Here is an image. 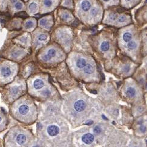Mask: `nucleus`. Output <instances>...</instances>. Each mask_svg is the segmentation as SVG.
I'll list each match as a JSON object with an SVG mask.
<instances>
[{"mask_svg":"<svg viewBox=\"0 0 147 147\" xmlns=\"http://www.w3.org/2000/svg\"><path fill=\"white\" fill-rule=\"evenodd\" d=\"M9 113L13 119L25 124L32 123L36 118L34 103L30 98L24 97L16 100L10 105Z\"/></svg>","mask_w":147,"mask_h":147,"instance_id":"nucleus-1","label":"nucleus"},{"mask_svg":"<svg viewBox=\"0 0 147 147\" xmlns=\"http://www.w3.org/2000/svg\"><path fill=\"white\" fill-rule=\"evenodd\" d=\"M31 135L21 126L11 127L4 137L3 147H28Z\"/></svg>","mask_w":147,"mask_h":147,"instance_id":"nucleus-2","label":"nucleus"},{"mask_svg":"<svg viewBox=\"0 0 147 147\" xmlns=\"http://www.w3.org/2000/svg\"><path fill=\"white\" fill-rule=\"evenodd\" d=\"M25 91V85L23 82H16L10 84L4 89L3 94L4 102L11 105L22 96Z\"/></svg>","mask_w":147,"mask_h":147,"instance_id":"nucleus-3","label":"nucleus"},{"mask_svg":"<svg viewBox=\"0 0 147 147\" xmlns=\"http://www.w3.org/2000/svg\"><path fill=\"white\" fill-rule=\"evenodd\" d=\"M14 65L8 63L0 65V85L8 84L15 75Z\"/></svg>","mask_w":147,"mask_h":147,"instance_id":"nucleus-4","label":"nucleus"},{"mask_svg":"<svg viewBox=\"0 0 147 147\" xmlns=\"http://www.w3.org/2000/svg\"><path fill=\"white\" fill-rule=\"evenodd\" d=\"M10 123L9 117L4 109H0V133L8 128Z\"/></svg>","mask_w":147,"mask_h":147,"instance_id":"nucleus-5","label":"nucleus"},{"mask_svg":"<svg viewBox=\"0 0 147 147\" xmlns=\"http://www.w3.org/2000/svg\"><path fill=\"white\" fill-rule=\"evenodd\" d=\"M45 85L43 80L40 78H36L32 83V87L34 90H40L43 88Z\"/></svg>","mask_w":147,"mask_h":147,"instance_id":"nucleus-6","label":"nucleus"},{"mask_svg":"<svg viewBox=\"0 0 147 147\" xmlns=\"http://www.w3.org/2000/svg\"><path fill=\"white\" fill-rule=\"evenodd\" d=\"M74 109L78 112L84 111L86 108V103L83 100H78L74 104Z\"/></svg>","mask_w":147,"mask_h":147,"instance_id":"nucleus-7","label":"nucleus"},{"mask_svg":"<svg viewBox=\"0 0 147 147\" xmlns=\"http://www.w3.org/2000/svg\"><path fill=\"white\" fill-rule=\"evenodd\" d=\"M57 54V50L55 48H50L43 55V59L45 61H48V60L55 57Z\"/></svg>","mask_w":147,"mask_h":147,"instance_id":"nucleus-8","label":"nucleus"},{"mask_svg":"<svg viewBox=\"0 0 147 147\" xmlns=\"http://www.w3.org/2000/svg\"><path fill=\"white\" fill-rule=\"evenodd\" d=\"M47 132L48 135L51 136H55L59 132V129L58 126L55 125H51L48 127Z\"/></svg>","mask_w":147,"mask_h":147,"instance_id":"nucleus-9","label":"nucleus"},{"mask_svg":"<svg viewBox=\"0 0 147 147\" xmlns=\"http://www.w3.org/2000/svg\"><path fill=\"white\" fill-rule=\"evenodd\" d=\"M82 142L87 145L91 144L94 141V137L91 133H86L82 137Z\"/></svg>","mask_w":147,"mask_h":147,"instance_id":"nucleus-10","label":"nucleus"},{"mask_svg":"<svg viewBox=\"0 0 147 147\" xmlns=\"http://www.w3.org/2000/svg\"><path fill=\"white\" fill-rule=\"evenodd\" d=\"M16 42L21 45L26 46L30 45V37L27 35H24L21 37H19L18 38H17Z\"/></svg>","mask_w":147,"mask_h":147,"instance_id":"nucleus-11","label":"nucleus"},{"mask_svg":"<svg viewBox=\"0 0 147 147\" xmlns=\"http://www.w3.org/2000/svg\"><path fill=\"white\" fill-rule=\"evenodd\" d=\"M125 94L130 98L135 97L136 95V90L133 86H129L125 90Z\"/></svg>","mask_w":147,"mask_h":147,"instance_id":"nucleus-12","label":"nucleus"},{"mask_svg":"<svg viewBox=\"0 0 147 147\" xmlns=\"http://www.w3.org/2000/svg\"><path fill=\"white\" fill-rule=\"evenodd\" d=\"M81 7L84 11H88L91 8V3L88 0H83L81 4Z\"/></svg>","mask_w":147,"mask_h":147,"instance_id":"nucleus-13","label":"nucleus"},{"mask_svg":"<svg viewBox=\"0 0 147 147\" xmlns=\"http://www.w3.org/2000/svg\"><path fill=\"white\" fill-rule=\"evenodd\" d=\"M86 61L84 58H79L76 61V66L79 69H82L86 66Z\"/></svg>","mask_w":147,"mask_h":147,"instance_id":"nucleus-14","label":"nucleus"},{"mask_svg":"<svg viewBox=\"0 0 147 147\" xmlns=\"http://www.w3.org/2000/svg\"><path fill=\"white\" fill-rule=\"evenodd\" d=\"M83 71L86 75H92L94 71V67L91 64H88L83 69Z\"/></svg>","mask_w":147,"mask_h":147,"instance_id":"nucleus-15","label":"nucleus"},{"mask_svg":"<svg viewBox=\"0 0 147 147\" xmlns=\"http://www.w3.org/2000/svg\"><path fill=\"white\" fill-rule=\"evenodd\" d=\"M40 25L46 28H48L51 27V19H49L48 18H43V19H40Z\"/></svg>","mask_w":147,"mask_h":147,"instance_id":"nucleus-16","label":"nucleus"},{"mask_svg":"<svg viewBox=\"0 0 147 147\" xmlns=\"http://www.w3.org/2000/svg\"><path fill=\"white\" fill-rule=\"evenodd\" d=\"M38 10V4L37 3L32 1L28 5V11L31 14L36 13Z\"/></svg>","mask_w":147,"mask_h":147,"instance_id":"nucleus-17","label":"nucleus"},{"mask_svg":"<svg viewBox=\"0 0 147 147\" xmlns=\"http://www.w3.org/2000/svg\"><path fill=\"white\" fill-rule=\"evenodd\" d=\"M23 53H24V52L22 50L15 49L11 52L10 57L14 59H17L20 57H21L23 55Z\"/></svg>","mask_w":147,"mask_h":147,"instance_id":"nucleus-18","label":"nucleus"},{"mask_svg":"<svg viewBox=\"0 0 147 147\" xmlns=\"http://www.w3.org/2000/svg\"><path fill=\"white\" fill-rule=\"evenodd\" d=\"M34 25H35V21H33V20L30 19L25 22L24 28L25 30H30L34 27Z\"/></svg>","mask_w":147,"mask_h":147,"instance_id":"nucleus-19","label":"nucleus"},{"mask_svg":"<svg viewBox=\"0 0 147 147\" xmlns=\"http://www.w3.org/2000/svg\"><path fill=\"white\" fill-rule=\"evenodd\" d=\"M110 48V43L108 41H103L100 45V49L103 52L108 51Z\"/></svg>","mask_w":147,"mask_h":147,"instance_id":"nucleus-20","label":"nucleus"},{"mask_svg":"<svg viewBox=\"0 0 147 147\" xmlns=\"http://www.w3.org/2000/svg\"><path fill=\"white\" fill-rule=\"evenodd\" d=\"M133 38V36L131 34V33L130 32H125L124 33L123 36V40L125 42L128 43L129 42L130 40H131Z\"/></svg>","mask_w":147,"mask_h":147,"instance_id":"nucleus-21","label":"nucleus"},{"mask_svg":"<svg viewBox=\"0 0 147 147\" xmlns=\"http://www.w3.org/2000/svg\"><path fill=\"white\" fill-rule=\"evenodd\" d=\"M138 46V43L135 40H130L129 42L127 43V48L130 51H133L135 50Z\"/></svg>","mask_w":147,"mask_h":147,"instance_id":"nucleus-22","label":"nucleus"},{"mask_svg":"<svg viewBox=\"0 0 147 147\" xmlns=\"http://www.w3.org/2000/svg\"><path fill=\"white\" fill-rule=\"evenodd\" d=\"M24 9V4L20 1H17L15 4H13V9L15 11H20Z\"/></svg>","mask_w":147,"mask_h":147,"instance_id":"nucleus-23","label":"nucleus"},{"mask_svg":"<svg viewBox=\"0 0 147 147\" xmlns=\"http://www.w3.org/2000/svg\"><path fill=\"white\" fill-rule=\"evenodd\" d=\"M47 36L45 35V34H40L37 36V42L38 43H41L45 42L47 40Z\"/></svg>","mask_w":147,"mask_h":147,"instance_id":"nucleus-24","label":"nucleus"},{"mask_svg":"<svg viewBox=\"0 0 147 147\" xmlns=\"http://www.w3.org/2000/svg\"><path fill=\"white\" fill-rule=\"evenodd\" d=\"M99 13V9L97 7L92 8L90 11V14L92 17H96Z\"/></svg>","mask_w":147,"mask_h":147,"instance_id":"nucleus-25","label":"nucleus"},{"mask_svg":"<svg viewBox=\"0 0 147 147\" xmlns=\"http://www.w3.org/2000/svg\"><path fill=\"white\" fill-rule=\"evenodd\" d=\"M53 3L52 0H43V5L45 7H49Z\"/></svg>","mask_w":147,"mask_h":147,"instance_id":"nucleus-26","label":"nucleus"},{"mask_svg":"<svg viewBox=\"0 0 147 147\" xmlns=\"http://www.w3.org/2000/svg\"><path fill=\"white\" fill-rule=\"evenodd\" d=\"M127 16L123 15V16H120V17L118 18L117 21H118V22L119 24H122V23L125 22L127 21Z\"/></svg>","mask_w":147,"mask_h":147,"instance_id":"nucleus-27","label":"nucleus"},{"mask_svg":"<svg viewBox=\"0 0 147 147\" xmlns=\"http://www.w3.org/2000/svg\"><path fill=\"white\" fill-rule=\"evenodd\" d=\"M63 18L65 21H70V19H71V16L69 13L65 12L63 14Z\"/></svg>","mask_w":147,"mask_h":147,"instance_id":"nucleus-28","label":"nucleus"},{"mask_svg":"<svg viewBox=\"0 0 147 147\" xmlns=\"http://www.w3.org/2000/svg\"><path fill=\"white\" fill-rule=\"evenodd\" d=\"M93 131H94V132L96 133V134H100V133L102 132V129L100 126L97 125V126H95L94 129H93Z\"/></svg>","mask_w":147,"mask_h":147,"instance_id":"nucleus-29","label":"nucleus"},{"mask_svg":"<svg viewBox=\"0 0 147 147\" xmlns=\"http://www.w3.org/2000/svg\"><path fill=\"white\" fill-rule=\"evenodd\" d=\"M51 91L49 90H45V91H43L42 92V95L45 97H48L50 95Z\"/></svg>","mask_w":147,"mask_h":147,"instance_id":"nucleus-30","label":"nucleus"},{"mask_svg":"<svg viewBox=\"0 0 147 147\" xmlns=\"http://www.w3.org/2000/svg\"><path fill=\"white\" fill-rule=\"evenodd\" d=\"M31 147H40V146H39V145H34L32 146Z\"/></svg>","mask_w":147,"mask_h":147,"instance_id":"nucleus-31","label":"nucleus"},{"mask_svg":"<svg viewBox=\"0 0 147 147\" xmlns=\"http://www.w3.org/2000/svg\"><path fill=\"white\" fill-rule=\"evenodd\" d=\"M103 1H105V2H108V1H109L110 0H103Z\"/></svg>","mask_w":147,"mask_h":147,"instance_id":"nucleus-32","label":"nucleus"},{"mask_svg":"<svg viewBox=\"0 0 147 147\" xmlns=\"http://www.w3.org/2000/svg\"><path fill=\"white\" fill-rule=\"evenodd\" d=\"M1 146V139H0V147Z\"/></svg>","mask_w":147,"mask_h":147,"instance_id":"nucleus-33","label":"nucleus"},{"mask_svg":"<svg viewBox=\"0 0 147 147\" xmlns=\"http://www.w3.org/2000/svg\"><path fill=\"white\" fill-rule=\"evenodd\" d=\"M130 1H131V0H125V1H128V2Z\"/></svg>","mask_w":147,"mask_h":147,"instance_id":"nucleus-34","label":"nucleus"},{"mask_svg":"<svg viewBox=\"0 0 147 147\" xmlns=\"http://www.w3.org/2000/svg\"><path fill=\"white\" fill-rule=\"evenodd\" d=\"M133 147H138V146H133Z\"/></svg>","mask_w":147,"mask_h":147,"instance_id":"nucleus-35","label":"nucleus"}]
</instances>
